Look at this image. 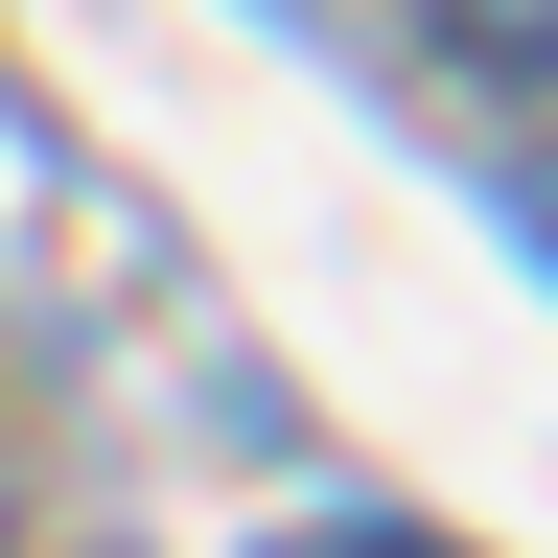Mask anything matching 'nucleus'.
Wrapping results in <instances>:
<instances>
[{
    "label": "nucleus",
    "mask_w": 558,
    "mask_h": 558,
    "mask_svg": "<svg viewBox=\"0 0 558 558\" xmlns=\"http://www.w3.org/2000/svg\"><path fill=\"white\" fill-rule=\"evenodd\" d=\"M279 558H442V535H279Z\"/></svg>",
    "instance_id": "nucleus-1"
}]
</instances>
